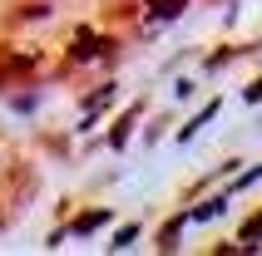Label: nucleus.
Segmentation results:
<instances>
[{"label":"nucleus","mask_w":262,"mask_h":256,"mask_svg":"<svg viewBox=\"0 0 262 256\" xmlns=\"http://www.w3.org/2000/svg\"><path fill=\"white\" fill-rule=\"evenodd\" d=\"M178 5H183V0H154V10H159V15H178Z\"/></svg>","instance_id":"1"},{"label":"nucleus","mask_w":262,"mask_h":256,"mask_svg":"<svg viewBox=\"0 0 262 256\" xmlns=\"http://www.w3.org/2000/svg\"><path fill=\"white\" fill-rule=\"evenodd\" d=\"M243 237H248V242H257V237H262V217H252V222H248V232H243Z\"/></svg>","instance_id":"2"}]
</instances>
